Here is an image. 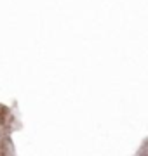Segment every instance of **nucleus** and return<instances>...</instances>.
<instances>
[]
</instances>
